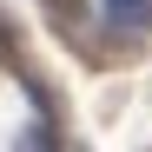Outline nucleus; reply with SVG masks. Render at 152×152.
<instances>
[{
	"label": "nucleus",
	"mask_w": 152,
	"mask_h": 152,
	"mask_svg": "<svg viewBox=\"0 0 152 152\" xmlns=\"http://www.w3.org/2000/svg\"><path fill=\"white\" fill-rule=\"evenodd\" d=\"M46 7V20H53V27H73V20L86 13V0H40Z\"/></svg>",
	"instance_id": "obj_3"
},
{
	"label": "nucleus",
	"mask_w": 152,
	"mask_h": 152,
	"mask_svg": "<svg viewBox=\"0 0 152 152\" xmlns=\"http://www.w3.org/2000/svg\"><path fill=\"white\" fill-rule=\"evenodd\" d=\"M13 152H60V126H53V119H33V126H20Z\"/></svg>",
	"instance_id": "obj_2"
},
{
	"label": "nucleus",
	"mask_w": 152,
	"mask_h": 152,
	"mask_svg": "<svg viewBox=\"0 0 152 152\" xmlns=\"http://www.w3.org/2000/svg\"><path fill=\"white\" fill-rule=\"evenodd\" d=\"M106 33H152V0H99Z\"/></svg>",
	"instance_id": "obj_1"
}]
</instances>
